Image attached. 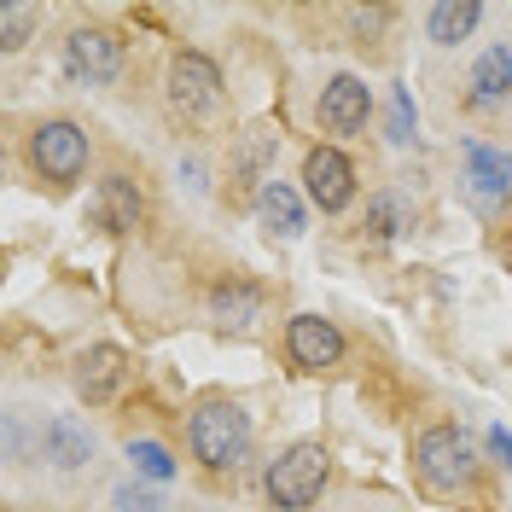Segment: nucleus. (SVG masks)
<instances>
[{
  "label": "nucleus",
  "mask_w": 512,
  "mask_h": 512,
  "mask_svg": "<svg viewBox=\"0 0 512 512\" xmlns=\"http://www.w3.org/2000/svg\"><path fill=\"white\" fill-rule=\"evenodd\" d=\"M256 204H262V227H268L274 239H297V233H303V204H297V192H291L286 181H268Z\"/></svg>",
  "instance_id": "nucleus-14"
},
{
  "label": "nucleus",
  "mask_w": 512,
  "mask_h": 512,
  "mask_svg": "<svg viewBox=\"0 0 512 512\" xmlns=\"http://www.w3.org/2000/svg\"><path fill=\"white\" fill-rule=\"evenodd\" d=\"M303 181H309V198L320 210H344L355 198V163L338 146H315L309 163H303Z\"/></svg>",
  "instance_id": "nucleus-6"
},
{
  "label": "nucleus",
  "mask_w": 512,
  "mask_h": 512,
  "mask_svg": "<svg viewBox=\"0 0 512 512\" xmlns=\"http://www.w3.org/2000/svg\"><path fill=\"white\" fill-rule=\"evenodd\" d=\"M326 489V448L320 443H291L274 466H268V501L280 512H303L320 501Z\"/></svg>",
  "instance_id": "nucleus-2"
},
{
  "label": "nucleus",
  "mask_w": 512,
  "mask_h": 512,
  "mask_svg": "<svg viewBox=\"0 0 512 512\" xmlns=\"http://www.w3.org/2000/svg\"><path fill=\"white\" fill-rule=\"evenodd\" d=\"M512 94V53L507 47H489L478 64H472V105H501Z\"/></svg>",
  "instance_id": "nucleus-13"
},
{
  "label": "nucleus",
  "mask_w": 512,
  "mask_h": 512,
  "mask_svg": "<svg viewBox=\"0 0 512 512\" xmlns=\"http://www.w3.org/2000/svg\"><path fill=\"white\" fill-rule=\"evenodd\" d=\"M128 460H134V472L152 483H169L175 478V454L163 443H152V437H140V443H128Z\"/></svg>",
  "instance_id": "nucleus-17"
},
{
  "label": "nucleus",
  "mask_w": 512,
  "mask_h": 512,
  "mask_svg": "<svg viewBox=\"0 0 512 512\" xmlns=\"http://www.w3.org/2000/svg\"><path fill=\"white\" fill-rule=\"evenodd\" d=\"M367 111H373V94H367L361 76H332L320 88V128L326 134H355L367 123Z\"/></svg>",
  "instance_id": "nucleus-8"
},
{
  "label": "nucleus",
  "mask_w": 512,
  "mask_h": 512,
  "mask_svg": "<svg viewBox=\"0 0 512 512\" xmlns=\"http://www.w3.org/2000/svg\"><path fill=\"white\" fill-rule=\"evenodd\" d=\"M163 501L152 495V489H134V483H123L117 489V512H158Z\"/></svg>",
  "instance_id": "nucleus-22"
},
{
  "label": "nucleus",
  "mask_w": 512,
  "mask_h": 512,
  "mask_svg": "<svg viewBox=\"0 0 512 512\" xmlns=\"http://www.w3.org/2000/svg\"><path fill=\"white\" fill-rule=\"evenodd\" d=\"M41 448H47V460L64 466V472H76L88 454H94V437H88V425H76L70 414L47 419V431H41Z\"/></svg>",
  "instance_id": "nucleus-12"
},
{
  "label": "nucleus",
  "mask_w": 512,
  "mask_h": 512,
  "mask_svg": "<svg viewBox=\"0 0 512 512\" xmlns=\"http://www.w3.org/2000/svg\"><path fill=\"white\" fill-rule=\"evenodd\" d=\"M0 30H6V47H24V35L35 30V6H6L0 12Z\"/></svg>",
  "instance_id": "nucleus-20"
},
{
  "label": "nucleus",
  "mask_w": 512,
  "mask_h": 512,
  "mask_svg": "<svg viewBox=\"0 0 512 512\" xmlns=\"http://www.w3.org/2000/svg\"><path fill=\"white\" fill-rule=\"evenodd\" d=\"M286 350H291L297 367L320 373V367H332V361L344 355V332H338L332 320H320V315H297L286 326Z\"/></svg>",
  "instance_id": "nucleus-9"
},
{
  "label": "nucleus",
  "mask_w": 512,
  "mask_h": 512,
  "mask_svg": "<svg viewBox=\"0 0 512 512\" xmlns=\"http://www.w3.org/2000/svg\"><path fill=\"white\" fill-rule=\"evenodd\" d=\"M30 152H35L47 181H76L88 169V134L76 123H41L30 140Z\"/></svg>",
  "instance_id": "nucleus-5"
},
{
  "label": "nucleus",
  "mask_w": 512,
  "mask_h": 512,
  "mask_svg": "<svg viewBox=\"0 0 512 512\" xmlns=\"http://www.w3.org/2000/svg\"><path fill=\"white\" fill-rule=\"evenodd\" d=\"M94 216H99V227H111V233H128V227L140 222V192H134V181L111 175V181L99 187Z\"/></svg>",
  "instance_id": "nucleus-15"
},
{
  "label": "nucleus",
  "mask_w": 512,
  "mask_h": 512,
  "mask_svg": "<svg viewBox=\"0 0 512 512\" xmlns=\"http://www.w3.org/2000/svg\"><path fill=\"white\" fill-rule=\"evenodd\" d=\"M390 140H396V146H408V140H414V99H408V94L390 99Z\"/></svg>",
  "instance_id": "nucleus-21"
},
{
  "label": "nucleus",
  "mask_w": 512,
  "mask_h": 512,
  "mask_svg": "<svg viewBox=\"0 0 512 512\" xmlns=\"http://www.w3.org/2000/svg\"><path fill=\"white\" fill-rule=\"evenodd\" d=\"M414 472L431 495H454L472 483V448L454 425H431L425 437L414 443Z\"/></svg>",
  "instance_id": "nucleus-3"
},
{
  "label": "nucleus",
  "mask_w": 512,
  "mask_h": 512,
  "mask_svg": "<svg viewBox=\"0 0 512 512\" xmlns=\"http://www.w3.org/2000/svg\"><path fill=\"white\" fill-rule=\"evenodd\" d=\"M489 454H495L501 466H512V431H507V425H495V431H489Z\"/></svg>",
  "instance_id": "nucleus-23"
},
{
  "label": "nucleus",
  "mask_w": 512,
  "mask_h": 512,
  "mask_svg": "<svg viewBox=\"0 0 512 512\" xmlns=\"http://www.w3.org/2000/svg\"><path fill=\"white\" fill-rule=\"evenodd\" d=\"M483 6L478 0H443V6H431V18H425V30L437 47H454V41H466V35L478 30Z\"/></svg>",
  "instance_id": "nucleus-16"
},
{
  "label": "nucleus",
  "mask_w": 512,
  "mask_h": 512,
  "mask_svg": "<svg viewBox=\"0 0 512 512\" xmlns=\"http://www.w3.org/2000/svg\"><path fill=\"white\" fill-rule=\"evenodd\" d=\"M64 64H70L76 82H111L123 70V41L105 30H76L64 41Z\"/></svg>",
  "instance_id": "nucleus-7"
},
{
  "label": "nucleus",
  "mask_w": 512,
  "mask_h": 512,
  "mask_svg": "<svg viewBox=\"0 0 512 512\" xmlns=\"http://www.w3.org/2000/svg\"><path fill=\"white\" fill-rule=\"evenodd\" d=\"M192 454L210 466V472H233L245 454H251V419L233 402H204L192 414Z\"/></svg>",
  "instance_id": "nucleus-1"
},
{
  "label": "nucleus",
  "mask_w": 512,
  "mask_h": 512,
  "mask_svg": "<svg viewBox=\"0 0 512 512\" xmlns=\"http://www.w3.org/2000/svg\"><path fill=\"white\" fill-rule=\"evenodd\" d=\"M256 309H262V297L245 291V286H222V291H216V315H222L227 326H239V332L256 320Z\"/></svg>",
  "instance_id": "nucleus-18"
},
{
  "label": "nucleus",
  "mask_w": 512,
  "mask_h": 512,
  "mask_svg": "<svg viewBox=\"0 0 512 512\" xmlns=\"http://www.w3.org/2000/svg\"><path fill=\"white\" fill-rule=\"evenodd\" d=\"M123 379H128V355L117 350V344H94V350L76 361V390H82L88 402H111Z\"/></svg>",
  "instance_id": "nucleus-11"
},
{
  "label": "nucleus",
  "mask_w": 512,
  "mask_h": 512,
  "mask_svg": "<svg viewBox=\"0 0 512 512\" xmlns=\"http://www.w3.org/2000/svg\"><path fill=\"white\" fill-rule=\"evenodd\" d=\"M169 99L187 117H210L222 105V70L204 59V53H181V59L169 64Z\"/></svg>",
  "instance_id": "nucleus-4"
},
{
  "label": "nucleus",
  "mask_w": 512,
  "mask_h": 512,
  "mask_svg": "<svg viewBox=\"0 0 512 512\" xmlns=\"http://www.w3.org/2000/svg\"><path fill=\"white\" fill-rule=\"evenodd\" d=\"M466 181H472L478 210H501L507 192H512V158L495 152V146H483V140H472V146H466Z\"/></svg>",
  "instance_id": "nucleus-10"
},
{
  "label": "nucleus",
  "mask_w": 512,
  "mask_h": 512,
  "mask_svg": "<svg viewBox=\"0 0 512 512\" xmlns=\"http://www.w3.org/2000/svg\"><path fill=\"white\" fill-rule=\"evenodd\" d=\"M367 222H373V233H379V239H390V233H402V222H408V210H402V198H379Z\"/></svg>",
  "instance_id": "nucleus-19"
}]
</instances>
